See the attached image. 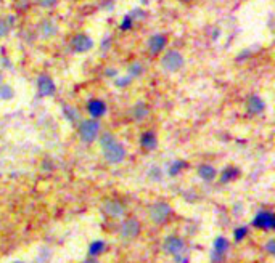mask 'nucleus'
Wrapping results in <instances>:
<instances>
[{
    "label": "nucleus",
    "mask_w": 275,
    "mask_h": 263,
    "mask_svg": "<svg viewBox=\"0 0 275 263\" xmlns=\"http://www.w3.org/2000/svg\"><path fill=\"white\" fill-rule=\"evenodd\" d=\"M113 141H116V138H114V135H113V133L105 132V133L100 137V145H101V148H105V146H108V145H111Z\"/></svg>",
    "instance_id": "nucleus-27"
},
{
    "label": "nucleus",
    "mask_w": 275,
    "mask_h": 263,
    "mask_svg": "<svg viewBox=\"0 0 275 263\" xmlns=\"http://www.w3.org/2000/svg\"><path fill=\"white\" fill-rule=\"evenodd\" d=\"M131 114H132V119L134 120L142 122V120L146 119V115H148V106H146L145 103L140 101V103H137V105H134Z\"/></svg>",
    "instance_id": "nucleus-18"
},
{
    "label": "nucleus",
    "mask_w": 275,
    "mask_h": 263,
    "mask_svg": "<svg viewBox=\"0 0 275 263\" xmlns=\"http://www.w3.org/2000/svg\"><path fill=\"white\" fill-rule=\"evenodd\" d=\"M240 175V170L236 167H226L221 173V182L222 183H230L232 180H235Z\"/></svg>",
    "instance_id": "nucleus-21"
},
{
    "label": "nucleus",
    "mask_w": 275,
    "mask_h": 263,
    "mask_svg": "<svg viewBox=\"0 0 275 263\" xmlns=\"http://www.w3.org/2000/svg\"><path fill=\"white\" fill-rule=\"evenodd\" d=\"M140 229H142V226H140V222L137 220V218H126V220L123 222V225H121V237L126 241H132L136 239V237L140 234Z\"/></svg>",
    "instance_id": "nucleus-6"
},
{
    "label": "nucleus",
    "mask_w": 275,
    "mask_h": 263,
    "mask_svg": "<svg viewBox=\"0 0 275 263\" xmlns=\"http://www.w3.org/2000/svg\"><path fill=\"white\" fill-rule=\"evenodd\" d=\"M93 40L87 34H76L71 38V48L76 53H86V51L92 50Z\"/></svg>",
    "instance_id": "nucleus-10"
},
{
    "label": "nucleus",
    "mask_w": 275,
    "mask_h": 263,
    "mask_svg": "<svg viewBox=\"0 0 275 263\" xmlns=\"http://www.w3.org/2000/svg\"><path fill=\"white\" fill-rule=\"evenodd\" d=\"M36 2L41 6H44V8H52V6H55L60 0H36Z\"/></svg>",
    "instance_id": "nucleus-30"
},
{
    "label": "nucleus",
    "mask_w": 275,
    "mask_h": 263,
    "mask_svg": "<svg viewBox=\"0 0 275 263\" xmlns=\"http://www.w3.org/2000/svg\"><path fill=\"white\" fill-rule=\"evenodd\" d=\"M264 249H266L271 255H274V254H275V241L271 239V241H269V242L266 244V247H264Z\"/></svg>",
    "instance_id": "nucleus-32"
},
{
    "label": "nucleus",
    "mask_w": 275,
    "mask_h": 263,
    "mask_svg": "<svg viewBox=\"0 0 275 263\" xmlns=\"http://www.w3.org/2000/svg\"><path fill=\"white\" fill-rule=\"evenodd\" d=\"M187 165H188V164L185 162V160H174V162H172L171 167H169V175H171V177L179 175V173H181Z\"/></svg>",
    "instance_id": "nucleus-22"
},
{
    "label": "nucleus",
    "mask_w": 275,
    "mask_h": 263,
    "mask_svg": "<svg viewBox=\"0 0 275 263\" xmlns=\"http://www.w3.org/2000/svg\"><path fill=\"white\" fill-rule=\"evenodd\" d=\"M248 233H249V226H240V228H236V229L233 231V239H235L236 242H240V241L245 239Z\"/></svg>",
    "instance_id": "nucleus-26"
},
{
    "label": "nucleus",
    "mask_w": 275,
    "mask_h": 263,
    "mask_svg": "<svg viewBox=\"0 0 275 263\" xmlns=\"http://www.w3.org/2000/svg\"><path fill=\"white\" fill-rule=\"evenodd\" d=\"M87 111H89V114H91L92 119H100L106 114L108 108H106V103L103 100L95 98V100H91L87 103Z\"/></svg>",
    "instance_id": "nucleus-12"
},
{
    "label": "nucleus",
    "mask_w": 275,
    "mask_h": 263,
    "mask_svg": "<svg viewBox=\"0 0 275 263\" xmlns=\"http://www.w3.org/2000/svg\"><path fill=\"white\" fill-rule=\"evenodd\" d=\"M172 214V209H171V205L168 202H155L150 207V218H151V222L153 223H156V225H163L169 220V217Z\"/></svg>",
    "instance_id": "nucleus-3"
},
{
    "label": "nucleus",
    "mask_w": 275,
    "mask_h": 263,
    "mask_svg": "<svg viewBox=\"0 0 275 263\" xmlns=\"http://www.w3.org/2000/svg\"><path fill=\"white\" fill-rule=\"evenodd\" d=\"M166 43H168V38L163 34H155L148 38V43H146V47H148V51L151 55H159L161 51L166 48Z\"/></svg>",
    "instance_id": "nucleus-13"
},
{
    "label": "nucleus",
    "mask_w": 275,
    "mask_h": 263,
    "mask_svg": "<svg viewBox=\"0 0 275 263\" xmlns=\"http://www.w3.org/2000/svg\"><path fill=\"white\" fill-rule=\"evenodd\" d=\"M2 83H3V74L0 73V85H2Z\"/></svg>",
    "instance_id": "nucleus-36"
},
{
    "label": "nucleus",
    "mask_w": 275,
    "mask_h": 263,
    "mask_svg": "<svg viewBox=\"0 0 275 263\" xmlns=\"http://www.w3.org/2000/svg\"><path fill=\"white\" fill-rule=\"evenodd\" d=\"M0 3H2V0H0Z\"/></svg>",
    "instance_id": "nucleus-39"
},
{
    "label": "nucleus",
    "mask_w": 275,
    "mask_h": 263,
    "mask_svg": "<svg viewBox=\"0 0 275 263\" xmlns=\"http://www.w3.org/2000/svg\"><path fill=\"white\" fill-rule=\"evenodd\" d=\"M15 96V92L13 88H11L10 85H0V98L2 100H11Z\"/></svg>",
    "instance_id": "nucleus-25"
},
{
    "label": "nucleus",
    "mask_w": 275,
    "mask_h": 263,
    "mask_svg": "<svg viewBox=\"0 0 275 263\" xmlns=\"http://www.w3.org/2000/svg\"><path fill=\"white\" fill-rule=\"evenodd\" d=\"M253 226L264 229V231H272L275 228V215L271 210H259L256 217L253 218Z\"/></svg>",
    "instance_id": "nucleus-7"
},
{
    "label": "nucleus",
    "mask_w": 275,
    "mask_h": 263,
    "mask_svg": "<svg viewBox=\"0 0 275 263\" xmlns=\"http://www.w3.org/2000/svg\"><path fill=\"white\" fill-rule=\"evenodd\" d=\"M15 263H24V262H15Z\"/></svg>",
    "instance_id": "nucleus-38"
},
{
    "label": "nucleus",
    "mask_w": 275,
    "mask_h": 263,
    "mask_svg": "<svg viewBox=\"0 0 275 263\" xmlns=\"http://www.w3.org/2000/svg\"><path fill=\"white\" fill-rule=\"evenodd\" d=\"M163 177V173H161V169L159 167H151V169L148 170V178L153 180V182H159Z\"/></svg>",
    "instance_id": "nucleus-28"
},
{
    "label": "nucleus",
    "mask_w": 275,
    "mask_h": 263,
    "mask_svg": "<svg viewBox=\"0 0 275 263\" xmlns=\"http://www.w3.org/2000/svg\"><path fill=\"white\" fill-rule=\"evenodd\" d=\"M63 113H65L66 115V119L69 122H76L79 119V113H78V109H74L73 106H65L63 108Z\"/></svg>",
    "instance_id": "nucleus-24"
},
{
    "label": "nucleus",
    "mask_w": 275,
    "mask_h": 263,
    "mask_svg": "<svg viewBox=\"0 0 275 263\" xmlns=\"http://www.w3.org/2000/svg\"><path fill=\"white\" fill-rule=\"evenodd\" d=\"M103 156L110 164H119L126 159V148L116 140L103 148Z\"/></svg>",
    "instance_id": "nucleus-4"
},
{
    "label": "nucleus",
    "mask_w": 275,
    "mask_h": 263,
    "mask_svg": "<svg viewBox=\"0 0 275 263\" xmlns=\"http://www.w3.org/2000/svg\"><path fill=\"white\" fill-rule=\"evenodd\" d=\"M246 109H248L249 114L258 115V114H261V113L266 109V103H264V100L261 98V96L251 95V96H249V98L246 100Z\"/></svg>",
    "instance_id": "nucleus-15"
},
{
    "label": "nucleus",
    "mask_w": 275,
    "mask_h": 263,
    "mask_svg": "<svg viewBox=\"0 0 275 263\" xmlns=\"http://www.w3.org/2000/svg\"><path fill=\"white\" fill-rule=\"evenodd\" d=\"M15 24V16H8V18H0V38L7 37L10 34L11 28Z\"/></svg>",
    "instance_id": "nucleus-19"
},
{
    "label": "nucleus",
    "mask_w": 275,
    "mask_h": 263,
    "mask_svg": "<svg viewBox=\"0 0 275 263\" xmlns=\"http://www.w3.org/2000/svg\"><path fill=\"white\" fill-rule=\"evenodd\" d=\"M132 80H134V79H131V77L127 75V77H123V79H121V80L118 79V80H116V85H118V87H127Z\"/></svg>",
    "instance_id": "nucleus-31"
},
{
    "label": "nucleus",
    "mask_w": 275,
    "mask_h": 263,
    "mask_svg": "<svg viewBox=\"0 0 275 263\" xmlns=\"http://www.w3.org/2000/svg\"><path fill=\"white\" fill-rule=\"evenodd\" d=\"M37 90H39L41 96H52L56 90V85H55L52 77L41 75L39 79H37Z\"/></svg>",
    "instance_id": "nucleus-11"
},
{
    "label": "nucleus",
    "mask_w": 275,
    "mask_h": 263,
    "mask_svg": "<svg viewBox=\"0 0 275 263\" xmlns=\"http://www.w3.org/2000/svg\"><path fill=\"white\" fill-rule=\"evenodd\" d=\"M101 209H103L105 215L111 217V218H121L126 214L124 204L118 201V199H108V201H105L103 205H101Z\"/></svg>",
    "instance_id": "nucleus-9"
},
{
    "label": "nucleus",
    "mask_w": 275,
    "mask_h": 263,
    "mask_svg": "<svg viewBox=\"0 0 275 263\" xmlns=\"http://www.w3.org/2000/svg\"><path fill=\"white\" fill-rule=\"evenodd\" d=\"M163 249H164V252L166 254H169V255H177V254H182L183 252V249H185V242L182 237H179L176 234H172V236H168L164 239L163 242Z\"/></svg>",
    "instance_id": "nucleus-8"
},
{
    "label": "nucleus",
    "mask_w": 275,
    "mask_h": 263,
    "mask_svg": "<svg viewBox=\"0 0 275 263\" xmlns=\"http://www.w3.org/2000/svg\"><path fill=\"white\" fill-rule=\"evenodd\" d=\"M100 135V124L97 119H86L79 124V138L84 143H93Z\"/></svg>",
    "instance_id": "nucleus-1"
},
{
    "label": "nucleus",
    "mask_w": 275,
    "mask_h": 263,
    "mask_svg": "<svg viewBox=\"0 0 275 263\" xmlns=\"http://www.w3.org/2000/svg\"><path fill=\"white\" fill-rule=\"evenodd\" d=\"M143 74V66L140 63H132L129 66V77L131 79H137Z\"/></svg>",
    "instance_id": "nucleus-23"
},
{
    "label": "nucleus",
    "mask_w": 275,
    "mask_h": 263,
    "mask_svg": "<svg viewBox=\"0 0 275 263\" xmlns=\"http://www.w3.org/2000/svg\"><path fill=\"white\" fill-rule=\"evenodd\" d=\"M216 175H217V172H216V169L213 165L203 164V165L198 167V177H200L203 182H206V183L213 182V180L216 178Z\"/></svg>",
    "instance_id": "nucleus-17"
},
{
    "label": "nucleus",
    "mask_w": 275,
    "mask_h": 263,
    "mask_svg": "<svg viewBox=\"0 0 275 263\" xmlns=\"http://www.w3.org/2000/svg\"><path fill=\"white\" fill-rule=\"evenodd\" d=\"M58 34V24L53 19H44L39 24V36L42 38H52Z\"/></svg>",
    "instance_id": "nucleus-14"
},
{
    "label": "nucleus",
    "mask_w": 275,
    "mask_h": 263,
    "mask_svg": "<svg viewBox=\"0 0 275 263\" xmlns=\"http://www.w3.org/2000/svg\"><path fill=\"white\" fill-rule=\"evenodd\" d=\"M84 263H98V262H97V260H95V259H93V257H89V259H87V260H86Z\"/></svg>",
    "instance_id": "nucleus-34"
},
{
    "label": "nucleus",
    "mask_w": 275,
    "mask_h": 263,
    "mask_svg": "<svg viewBox=\"0 0 275 263\" xmlns=\"http://www.w3.org/2000/svg\"><path fill=\"white\" fill-rule=\"evenodd\" d=\"M132 26H134V19H132V16H131V15H126L123 21H121L119 28H121V31H129V29L132 28Z\"/></svg>",
    "instance_id": "nucleus-29"
},
{
    "label": "nucleus",
    "mask_w": 275,
    "mask_h": 263,
    "mask_svg": "<svg viewBox=\"0 0 275 263\" xmlns=\"http://www.w3.org/2000/svg\"><path fill=\"white\" fill-rule=\"evenodd\" d=\"M174 262L176 263H188V259L182 254H177V255H174Z\"/></svg>",
    "instance_id": "nucleus-33"
},
{
    "label": "nucleus",
    "mask_w": 275,
    "mask_h": 263,
    "mask_svg": "<svg viewBox=\"0 0 275 263\" xmlns=\"http://www.w3.org/2000/svg\"><path fill=\"white\" fill-rule=\"evenodd\" d=\"M185 64V60L181 51L177 50H171L168 53H164V56L161 58V66L163 69L169 71V73H177V71H181Z\"/></svg>",
    "instance_id": "nucleus-2"
},
{
    "label": "nucleus",
    "mask_w": 275,
    "mask_h": 263,
    "mask_svg": "<svg viewBox=\"0 0 275 263\" xmlns=\"http://www.w3.org/2000/svg\"><path fill=\"white\" fill-rule=\"evenodd\" d=\"M181 2H183V3H188V2H191V0H181Z\"/></svg>",
    "instance_id": "nucleus-37"
},
{
    "label": "nucleus",
    "mask_w": 275,
    "mask_h": 263,
    "mask_svg": "<svg viewBox=\"0 0 275 263\" xmlns=\"http://www.w3.org/2000/svg\"><path fill=\"white\" fill-rule=\"evenodd\" d=\"M230 244L224 236H217L213 242V250H211V263H222L226 260Z\"/></svg>",
    "instance_id": "nucleus-5"
},
{
    "label": "nucleus",
    "mask_w": 275,
    "mask_h": 263,
    "mask_svg": "<svg viewBox=\"0 0 275 263\" xmlns=\"http://www.w3.org/2000/svg\"><path fill=\"white\" fill-rule=\"evenodd\" d=\"M105 250H106V242L101 239H97L89 246V257H93L95 259V257H98L100 254H103Z\"/></svg>",
    "instance_id": "nucleus-20"
},
{
    "label": "nucleus",
    "mask_w": 275,
    "mask_h": 263,
    "mask_svg": "<svg viewBox=\"0 0 275 263\" xmlns=\"http://www.w3.org/2000/svg\"><path fill=\"white\" fill-rule=\"evenodd\" d=\"M140 146L143 148V150L146 151H153L155 148L158 146V137H156V133L155 132H145L142 133V137H140Z\"/></svg>",
    "instance_id": "nucleus-16"
},
{
    "label": "nucleus",
    "mask_w": 275,
    "mask_h": 263,
    "mask_svg": "<svg viewBox=\"0 0 275 263\" xmlns=\"http://www.w3.org/2000/svg\"><path fill=\"white\" fill-rule=\"evenodd\" d=\"M114 74H116V71H114V69H108V71H106V75H111V77H113Z\"/></svg>",
    "instance_id": "nucleus-35"
}]
</instances>
